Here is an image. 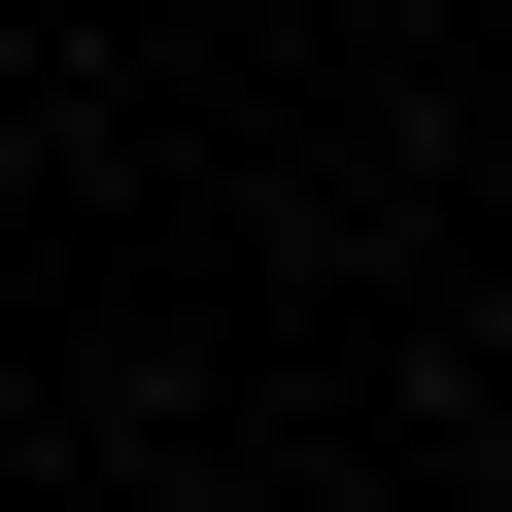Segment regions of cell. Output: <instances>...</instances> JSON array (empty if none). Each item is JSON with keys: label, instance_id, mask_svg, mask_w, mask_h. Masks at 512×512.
<instances>
[{"label": "cell", "instance_id": "6da1fadb", "mask_svg": "<svg viewBox=\"0 0 512 512\" xmlns=\"http://www.w3.org/2000/svg\"><path fill=\"white\" fill-rule=\"evenodd\" d=\"M478 512H512V444H478Z\"/></svg>", "mask_w": 512, "mask_h": 512}]
</instances>
